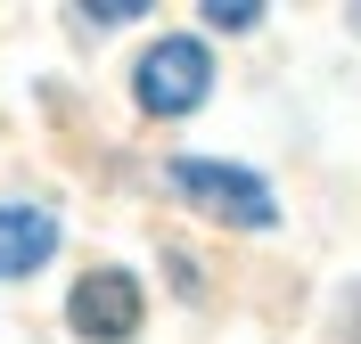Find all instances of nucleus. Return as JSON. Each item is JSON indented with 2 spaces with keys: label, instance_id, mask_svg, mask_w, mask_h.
I'll use <instances>...</instances> for the list:
<instances>
[{
  "label": "nucleus",
  "instance_id": "4",
  "mask_svg": "<svg viewBox=\"0 0 361 344\" xmlns=\"http://www.w3.org/2000/svg\"><path fill=\"white\" fill-rule=\"evenodd\" d=\"M49 246H58V222H49L42 205H0V279L42 271Z\"/></svg>",
  "mask_w": 361,
  "mask_h": 344
},
{
  "label": "nucleus",
  "instance_id": "1",
  "mask_svg": "<svg viewBox=\"0 0 361 344\" xmlns=\"http://www.w3.org/2000/svg\"><path fill=\"white\" fill-rule=\"evenodd\" d=\"M205 91H214V58H205V42H189V33H164V42L140 58V74H132V98L148 115H189V107H205Z\"/></svg>",
  "mask_w": 361,
  "mask_h": 344
},
{
  "label": "nucleus",
  "instance_id": "6",
  "mask_svg": "<svg viewBox=\"0 0 361 344\" xmlns=\"http://www.w3.org/2000/svg\"><path fill=\"white\" fill-rule=\"evenodd\" d=\"M123 17H140V0H90V25H123Z\"/></svg>",
  "mask_w": 361,
  "mask_h": 344
},
{
  "label": "nucleus",
  "instance_id": "5",
  "mask_svg": "<svg viewBox=\"0 0 361 344\" xmlns=\"http://www.w3.org/2000/svg\"><path fill=\"white\" fill-rule=\"evenodd\" d=\"M205 25H222V33H247V25H255V0H205Z\"/></svg>",
  "mask_w": 361,
  "mask_h": 344
},
{
  "label": "nucleus",
  "instance_id": "2",
  "mask_svg": "<svg viewBox=\"0 0 361 344\" xmlns=\"http://www.w3.org/2000/svg\"><path fill=\"white\" fill-rule=\"evenodd\" d=\"M164 181L189 197L197 213H214V222H238V229H271V189L255 181V172H238V164H205V156H173V172Z\"/></svg>",
  "mask_w": 361,
  "mask_h": 344
},
{
  "label": "nucleus",
  "instance_id": "3",
  "mask_svg": "<svg viewBox=\"0 0 361 344\" xmlns=\"http://www.w3.org/2000/svg\"><path fill=\"white\" fill-rule=\"evenodd\" d=\"M66 320H74V336H90V344L140 336V279L132 271H90L66 295Z\"/></svg>",
  "mask_w": 361,
  "mask_h": 344
}]
</instances>
